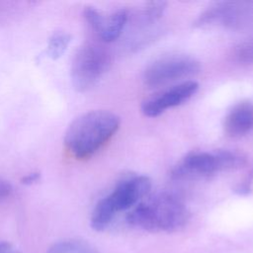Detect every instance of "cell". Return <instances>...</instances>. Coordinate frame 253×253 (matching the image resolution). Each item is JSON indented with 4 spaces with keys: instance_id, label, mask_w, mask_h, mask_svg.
<instances>
[{
    "instance_id": "9c48e42d",
    "label": "cell",
    "mask_w": 253,
    "mask_h": 253,
    "mask_svg": "<svg viewBox=\"0 0 253 253\" xmlns=\"http://www.w3.org/2000/svg\"><path fill=\"white\" fill-rule=\"evenodd\" d=\"M83 15L91 29L106 42L117 40L123 33L128 20V12L126 9H118L105 15L94 7H86Z\"/></svg>"
},
{
    "instance_id": "5bb4252c",
    "label": "cell",
    "mask_w": 253,
    "mask_h": 253,
    "mask_svg": "<svg viewBox=\"0 0 253 253\" xmlns=\"http://www.w3.org/2000/svg\"><path fill=\"white\" fill-rule=\"evenodd\" d=\"M233 57L241 64H253V40L239 42L233 49Z\"/></svg>"
},
{
    "instance_id": "ba28073f",
    "label": "cell",
    "mask_w": 253,
    "mask_h": 253,
    "mask_svg": "<svg viewBox=\"0 0 253 253\" xmlns=\"http://www.w3.org/2000/svg\"><path fill=\"white\" fill-rule=\"evenodd\" d=\"M198 90V82L194 80L182 81L145 99L141 105V112L149 118L158 117L166 110L187 102Z\"/></svg>"
},
{
    "instance_id": "277c9868",
    "label": "cell",
    "mask_w": 253,
    "mask_h": 253,
    "mask_svg": "<svg viewBox=\"0 0 253 253\" xmlns=\"http://www.w3.org/2000/svg\"><path fill=\"white\" fill-rule=\"evenodd\" d=\"M245 157L235 151H194L182 158L172 170L176 179H203L219 172L243 167Z\"/></svg>"
},
{
    "instance_id": "6da1fadb",
    "label": "cell",
    "mask_w": 253,
    "mask_h": 253,
    "mask_svg": "<svg viewBox=\"0 0 253 253\" xmlns=\"http://www.w3.org/2000/svg\"><path fill=\"white\" fill-rule=\"evenodd\" d=\"M120 125V117L111 111L84 113L68 126L64 136L65 148L76 159H88L114 136Z\"/></svg>"
},
{
    "instance_id": "9a60e30c",
    "label": "cell",
    "mask_w": 253,
    "mask_h": 253,
    "mask_svg": "<svg viewBox=\"0 0 253 253\" xmlns=\"http://www.w3.org/2000/svg\"><path fill=\"white\" fill-rule=\"evenodd\" d=\"M251 181H252V179L249 176L243 178V180H241L239 183H237L233 187V191L237 195H240V196H245V195L249 194L251 191V184H252Z\"/></svg>"
},
{
    "instance_id": "8992f818",
    "label": "cell",
    "mask_w": 253,
    "mask_h": 253,
    "mask_svg": "<svg viewBox=\"0 0 253 253\" xmlns=\"http://www.w3.org/2000/svg\"><path fill=\"white\" fill-rule=\"evenodd\" d=\"M200 62L187 54H169L150 63L143 72V81L150 88L167 85L197 74Z\"/></svg>"
},
{
    "instance_id": "7c38bea8",
    "label": "cell",
    "mask_w": 253,
    "mask_h": 253,
    "mask_svg": "<svg viewBox=\"0 0 253 253\" xmlns=\"http://www.w3.org/2000/svg\"><path fill=\"white\" fill-rule=\"evenodd\" d=\"M71 41L69 34L65 32H56L48 40L46 55L51 59L59 58L67 49Z\"/></svg>"
},
{
    "instance_id": "3957f363",
    "label": "cell",
    "mask_w": 253,
    "mask_h": 253,
    "mask_svg": "<svg viewBox=\"0 0 253 253\" xmlns=\"http://www.w3.org/2000/svg\"><path fill=\"white\" fill-rule=\"evenodd\" d=\"M150 188L151 181L147 176L135 175L122 179L95 206L90 221L92 228L97 231L106 229L119 212L132 209L142 201Z\"/></svg>"
},
{
    "instance_id": "5b68a950",
    "label": "cell",
    "mask_w": 253,
    "mask_h": 253,
    "mask_svg": "<svg viewBox=\"0 0 253 253\" xmlns=\"http://www.w3.org/2000/svg\"><path fill=\"white\" fill-rule=\"evenodd\" d=\"M110 55L101 45L87 42L74 54L70 68V77L74 88L84 92L92 88L110 66Z\"/></svg>"
},
{
    "instance_id": "7a4b0ae2",
    "label": "cell",
    "mask_w": 253,
    "mask_h": 253,
    "mask_svg": "<svg viewBox=\"0 0 253 253\" xmlns=\"http://www.w3.org/2000/svg\"><path fill=\"white\" fill-rule=\"evenodd\" d=\"M189 216V211L181 199L162 192L140 201L126 214V221L149 232H175L187 224Z\"/></svg>"
},
{
    "instance_id": "8fae6325",
    "label": "cell",
    "mask_w": 253,
    "mask_h": 253,
    "mask_svg": "<svg viewBox=\"0 0 253 253\" xmlns=\"http://www.w3.org/2000/svg\"><path fill=\"white\" fill-rule=\"evenodd\" d=\"M46 253H99V251L86 241L67 239L54 243Z\"/></svg>"
},
{
    "instance_id": "52a82bcc",
    "label": "cell",
    "mask_w": 253,
    "mask_h": 253,
    "mask_svg": "<svg viewBox=\"0 0 253 253\" xmlns=\"http://www.w3.org/2000/svg\"><path fill=\"white\" fill-rule=\"evenodd\" d=\"M253 19L252 2H216L207 8L195 21L199 28L223 27L240 29L248 25Z\"/></svg>"
},
{
    "instance_id": "30bf717a",
    "label": "cell",
    "mask_w": 253,
    "mask_h": 253,
    "mask_svg": "<svg viewBox=\"0 0 253 253\" xmlns=\"http://www.w3.org/2000/svg\"><path fill=\"white\" fill-rule=\"evenodd\" d=\"M223 130L229 137H241L253 130V103L241 101L225 115Z\"/></svg>"
},
{
    "instance_id": "e0dca14e",
    "label": "cell",
    "mask_w": 253,
    "mask_h": 253,
    "mask_svg": "<svg viewBox=\"0 0 253 253\" xmlns=\"http://www.w3.org/2000/svg\"><path fill=\"white\" fill-rule=\"evenodd\" d=\"M41 178V175L39 172H32L27 174L25 177L22 178V183L25 185H32L34 183H37Z\"/></svg>"
},
{
    "instance_id": "ac0fdd59",
    "label": "cell",
    "mask_w": 253,
    "mask_h": 253,
    "mask_svg": "<svg viewBox=\"0 0 253 253\" xmlns=\"http://www.w3.org/2000/svg\"><path fill=\"white\" fill-rule=\"evenodd\" d=\"M0 253H20L10 243L0 241Z\"/></svg>"
},
{
    "instance_id": "2e32d148",
    "label": "cell",
    "mask_w": 253,
    "mask_h": 253,
    "mask_svg": "<svg viewBox=\"0 0 253 253\" xmlns=\"http://www.w3.org/2000/svg\"><path fill=\"white\" fill-rule=\"evenodd\" d=\"M12 191H13L12 185L8 181L4 179H0V202L7 199L11 195Z\"/></svg>"
},
{
    "instance_id": "4fadbf2b",
    "label": "cell",
    "mask_w": 253,
    "mask_h": 253,
    "mask_svg": "<svg viewBox=\"0 0 253 253\" xmlns=\"http://www.w3.org/2000/svg\"><path fill=\"white\" fill-rule=\"evenodd\" d=\"M166 5L167 3L163 1H152L145 4L141 12V18L143 22L153 23L159 20L166 10Z\"/></svg>"
}]
</instances>
